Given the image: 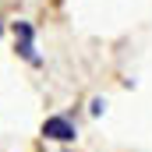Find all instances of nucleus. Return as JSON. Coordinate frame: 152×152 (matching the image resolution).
Returning a JSON list of instances; mask_svg holds the SVG:
<instances>
[{"label":"nucleus","instance_id":"obj_1","mask_svg":"<svg viewBox=\"0 0 152 152\" xmlns=\"http://www.w3.org/2000/svg\"><path fill=\"white\" fill-rule=\"evenodd\" d=\"M42 134L53 138V142H71V138H75V124H71L67 117H50V120L42 124Z\"/></svg>","mask_w":152,"mask_h":152},{"label":"nucleus","instance_id":"obj_2","mask_svg":"<svg viewBox=\"0 0 152 152\" xmlns=\"http://www.w3.org/2000/svg\"><path fill=\"white\" fill-rule=\"evenodd\" d=\"M14 36L21 39V46H18V50H21V53H25V57H28L32 64H39L36 50H32V25H25V21H18V25H14Z\"/></svg>","mask_w":152,"mask_h":152}]
</instances>
